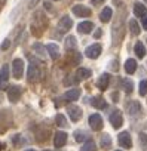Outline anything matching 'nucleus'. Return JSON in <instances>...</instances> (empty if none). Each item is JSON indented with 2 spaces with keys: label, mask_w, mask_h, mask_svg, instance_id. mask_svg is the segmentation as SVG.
<instances>
[{
  "label": "nucleus",
  "mask_w": 147,
  "mask_h": 151,
  "mask_svg": "<svg viewBox=\"0 0 147 151\" xmlns=\"http://www.w3.org/2000/svg\"><path fill=\"white\" fill-rule=\"evenodd\" d=\"M22 96V88L18 86V85H14V86H9L8 89V98L11 102H18Z\"/></svg>",
  "instance_id": "1"
},
{
  "label": "nucleus",
  "mask_w": 147,
  "mask_h": 151,
  "mask_svg": "<svg viewBox=\"0 0 147 151\" xmlns=\"http://www.w3.org/2000/svg\"><path fill=\"white\" fill-rule=\"evenodd\" d=\"M22 74H24V61L17 58L12 62V76L15 79H21Z\"/></svg>",
  "instance_id": "2"
},
{
  "label": "nucleus",
  "mask_w": 147,
  "mask_h": 151,
  "mask_svg": "<svg viewBox=\"0 0 147 151\" xmlns=\"http://www.w3.org/2000/svg\"><path fill=\"white\" fill-rule=\"evenodd\" d=\"M8 80H9V65L5 64L0 71V91L8 88Z\"/></svg>",
  "instance_id": "3"
},
{
  "label": "nucleus",
  "mask_w": 147,
  "mask_h": 151,
  "mask_svg": "<svg viewBox=\"0 0 147 151\" xmlns=\"http://www.w3.org/2000/svg\"><path fill=\"white\" fill-rule=\"evenodd\" d=\"M101 45H98V43H95V45H91V46H88L86 47V50H85V55L88 56V58H91V59H95V58H98L100 55H101Z\"/></svg>",
  "instance_id": "4"
},
{
  "label": "nucleus",
  "mask_w": 147,
  "mask_h": 151,
  "mask_svg": "<svg viewBox=\"0 0 147 151\" xmlns=\"http://www.w3.org/2000/svg\"><path fill=\"white\" fill-rule=\"evenodd\" d=\"M110 123L114 129H119L122 124H123V117H122V113L119 110H114L112 114H110Z\"/></svg>",
  "instance_id": "5"
},
{
  "label": "nucleus",
  "mask_w": 147,
  "mask_h": 151,
  "mask_svg": "<svg viewBox=\"0 0 147 151\" xmlns=\"http://www.w3.org/2000/svg\"><path fill=\"white\" fill-rule=\"evenodd\" d=\"M27 76H28V80H30V82H36V80H39V79H40V70H39L37 64H34V62H31V64H30Z\"/></svg>",
  "instance_id": "6"
},
{
  "label": "nucleus",
  "mask_w": 147,
  "mask_h": 151,
  "mask_svg": "<svg viewBox=\"0 0 147 151\" xmlns=\"http://www.w3.org/2000/svg\"><path fill=\"white\" fill-rule=\"evenodd\" d=\"M89 126L94 130H101L103 129V119L100 114H91L89 116Z\"/></svg>",
  "instance_id": "7"
},
{
  "label": "nucleus",
  "mask_w": 147,
  "mask_h": 151,
  "mask_svg": "<svg viewBox=\"0 0 147 151\" xmlns=\"http://www.w3.org/2000/svg\"><path fill=\"white\" fill-rule=\"evenodd\" d=\"M117 141H119V145L123 147V148H131L132 147V139H131V135L128 132H120L119 136H117Z\"/></svg>",
  "instance_id": "8"
},
{
  "label": "nucleus",
  "mask_w": 147,
  "mask_h": 151,
  "mask_svg": "<svg viewBox=\"0 0 147 151\" xmlns=\"http://www.w3.org/2000/svg\"><path fill=\"white\" fill-rule=\"evenodd\" d=\"M73 14L76 17L85 18V17H91V9L83 5H76V6H73Z\"/></svg>",
  "instance_id": "9"
},
{
  "label": "nucleus",
  "mask_w": 147,
  "mask_h": 151,
  "mask_svg": "<svg viewBox=\"0 0 147 151\" xmlns=\"http://www.w3.org/2000/svg\"><path fill=\"white\" fill-rule=\"evenodd\" d=\"M67 111H68V116H70L71 122H77V120H80V117H82V110H80L79 107H76V105H70V107L67 108Z\"/></svg>",
  "instance_id": "10"
},
{
  "label": "nucleus",
  "mask_w": 147,
  "mask_h": 151,
  "mask_svg": "<svg viewBox=\"0 0 147 151\" xmlns=\"http://www.w3.org/2000/svg\"><path fill=\"white\" fill-rule=\"evenodd\" d=\"M65 142H67V133L65 132H61V130L56 132L55 136H54V145L56 148H61V147L65 145Z\"/></svg>",
  "instance_id": "11"
},
{
  "label": "nucleus",
  "mask_w": 147,
  "mask_h": 151,
  "mask_svg": "<svg viewBox=\"0 0 147 151\" xmlns=\"http://www.w3.org/2000/svg\"><path fill=\"white\" fill-rule=\"evenodd\" d=\"M109 83H110V74L109 73H104L100 76V79L97 80V86L100 91H106L109 88Z\"/></svg>",
  "instance_id": "12"
},
{
  "label": "nucleus",
  "mask_w": 147,
  "mask_h": 151,
  "mask_svg": "<svg viewBox=\"0 0 147 151\" xmlns=\"http://www.w3.org/2000/svg\"><path fill=\"white\" fill-rule=\"evenodd\" d=\"M73 27V21H71V18L70 17H62L61 19H59V22H58V30L59 31H68L70 28Z\"/></svg>",
  "instance_id": "13"
},
{
  "label": "nucleus",
  "mask_w": 147,
  "mask_h": 151,
  "mask_svg": "<svg viewBox=\"0 0 147 151\" xmlns=\"http://www.w3.org/2000/svg\"><path fill=\"white\" fill-rule=\"evenodd\" d=\"M80 89H77V88H75V89H70V91H67L65 93H64V99L65 101H76V99H79V96H80Z\"/></svg>",
  "instance_id": "14"
},
{
  "label": "nucleus",
  "mask_w": 147,
  "mask_h": 151,
  "mask_svg": "<svg viewBox=\"0 0 147 151\" xmlns=\"http://www.w3.org/2000/svg\"><path fill=\"white\" fill-rule=\"evenodd\" d=\"M46 52L49 53V56H51L52 59H58V58H59V47H58V45H55V43L46 45Z\"/></svg>",
  "instance_id": "15"
},
{
  "label": "nucleus",
  "mask_w": 147,
  "mask_h": 151,
  "mask_svg": "<svg viewBox=\"0 0 147 151\" xmlns=\"http://www.w3.org/2000/svg\"><path fill=\"white\" fill-rule=\"evenodd\" d=\"M92 28H94V24L91 21H83V22H80L77 25V31L80 34H88V33L92 31Z\"/></svg>",
  "instance_id": "16"
},
{
  "label": "nucleus",
  "mask_w": 147,
  "mask_h": 151,
  "mask_svg": "<svg viewBox=\"0 0 147 151\" xmlns=\"http://www.w3.org/2000/svg\"><path fill=\"white\" fill-rule=\"evenodd\" d=\"M140 111H141V105H140V102L132 101V102H129V104H128V113H129V116L135 117V116H138V114H140Z\"/></svg>",
  "instance_id": "17"
},
{
  "label": "nucleus",
  "mask_w": 147,
  "mask_h": 151,
  "mask_svg": "<svg viewBox=\"0 0 147 151\" xmlns=\"http://www.w3.org/2000/svg\"><path fill=\"white\" fill-rule=\"evenodd\" d=\"M146 14H147V9H146V6H144L143 3H140V2L134 3V15H135V17L144 18Z\"/></svg>",
  "instance_id": "18"
},
{
  "label": "nucleus",
  "mask_w": 147,
  "mask_h": 151,
  "mask_svg": "<svg viewBox=\"0 0 147 151\" xmlns=\"http://www.w3.org/2000/svg\"><path fill=\"white\" fill-rule=\"evenodd\" d=\"M91 104H92V107H95V108H98V110H104V108L107 107L106 99L101 98V96H95V98H92Z\"/></svg>",
  "instance_id": "19"
},
{
  "label": "nucleus",
  "mask_w": 147,
  "mask_h": 151,
  "mask_svg": "<svg viewBox=\"0 0 147 151\" xmlns=\"http://www.w3.org/2000/svg\"><path fill=\"white\" fill-rule=\"evenodd\" d=\"M112 17H113V11H112V8H104V9L101 11V14H100V19H101V22H109V21L112 19Z\"/></svg>",
  "instance_id": "20"
},
{
  "label": "nucleus",
  "mask_w": 147,
  "mask_h": 151,
  "mask_svg": "<svg viewBox=\"0 0 147 151\" xmlns=\"http://www.w3.org/2000/svg\"><path fill=\"white\" fill-rule=\"evenodd\" d=\"M135 70H137V61L135 59H128L126 62H125V71L128 73V74H132V73H135Z\"/></svg>",
  "instance_id": "21"
},
{
  "label": "nucleus",
  "mask_w": 147,
  "mask_h": 151,
  "mask_svg": "<svg viewBox=\"0 0 147 151\" xmlns=\"http://www.w3.org/2000/svg\"><path fill=\"white\" fill-rule=\"evenodd\" d=\"M134 50H135V55H137L138 58H144V56H146V47H144V45H143L141 42H137V43H135Z\"/></svg>",
  "instance_id": "22"
},
{
  "label": "nucleus",
  "mask_w": 147,
  "mask_h": 151,
  "mask_svg": "<svg viewBox=\"0 0 147 151\" xmlns=\"http://www.w3.org/2000/svg\"><path fill=\"white\" fill-rule=\"evenodd\" d=\"M129 30H131V34H134V36H138V34L141 33L140 24H138L135 19H131V21H129Z\"/></svg>",
  "instance_id": "23"
},
{
  "label": "nucleus",
  "mask_w": 147,
  "mask_h": 151,
  "mask_svg": "<svg viewBox=\"0 0 147 151\" xmlns=\"http://www.w3.org/2000/svg\"><path fill=\"white\" fill-rule=\"evenodd\" d=\"M76 76H77V79L85 80V79H89V77H91V71H89L88 68H77Z\"/></svg>",
  "instance_id": "24"
},
{
  "label": "nucleus",
  "mask_w": 147,
  "mask_h": 151,
  "mask_svg": "<svg viewBox=\"0 0 147 151\" xmlns=\"http://www.w3.org/2000/svg\"><path fill=\"white\" fill-rule=\"evenodd\" d=\"M122 86H123V91H125L126 93H131V92L134 91V83H132L129 79H123V80H122Z\"/></svg>",
  "instance_id": "25"
},
{
  "label": "nucleus",
  "mask_w": 147,
  "mask_h": 151,
  "mask_svg": "<svg viewBox=\"0 0 147 151\" xmlns=\"http://www.w3.org/2000/svg\"><path fill=\"white\" fill-rule=\"evenodd\" d=\"M75 139H76L77 142H83V141L88 139V133L83 132V130H76V132H75Z\"/></svg>",
  "instance_id": "26"
},
{
  "label": "nucleus",
  "mask_w": 147,
  "mask_h": 151,
  "mask_svg": "<svg viewBox=\"0 0 147 151\" xmlns=\"http://www.w3.org/2000/svg\"><path fill=\"white\" fill-rule=\"evenodd\" d=\"M95 150H97V145L94 141H86L83 144V147L80 148V151H95Z\"/></svg>",
  "instance_id": "27"
},
{
  "label": "nucleus",
  "mask_w": 147,
  "mask_h": 151,
  "mask_svg": "<svg viewBox=\"0 0 147 151\" xmlns=\"http://www.w3.org/2000/svg\"><path fill=\"white\" fill-rule=\"evenodd\" d=\"M76 46H77V42H76V39L73 37V36H68L65 39V47L67 49H75Z\"/></svg>",
  "instance_id": "28"
},
{
  "label": "nucleus",
  "mask_w": 147,
  "mask_h": 151,
  "mask_svg": "<svg viewBox=\"0 0 147 151\" xmlns=\"http://www.w3.org/2000/svg\"><path fill=\"white\" fill-rule=\"evenodd\" d=\"M33 50H36V53H37V55H40L42 58H45V50H46V46L43 47L40 43H34V45H33Z\"/></svg>",
  "instance_id": "29"
},
{
  "label": "nucleus",
  "mask_w": 147,
  "mask_h": 151,
  "mask_svg": "<svg viewBox=\"0 0 147 151\" xmlns=\"http://www.w3.org/2000/svg\"><path fill=\"white\" fill-rule=\"evenodd\" d=\"M100 144H101L103 148H109V147L112 145V138H110V135H103Z\"/></svg>",
  "instance_id": "30"
},
{
  "label": "nucleus",
  "mask_w": 147,
  "mask_h": 151,
  "mask_svg": "<svg viewBox=\"0 0 147 151\" xmlns=\"http://www.w3.org/2000/svg\"><path fill=\"white\" fill-rule=\"evenodd\" d=\"M138 139H140L141 148H143V150H147V133H146V132H141L140 136H138Z\"/></svg>",
  "instance_id": "31"
},
{
  "label": "nucleus",
  "mask_w": 147,
  "mask_h": 151,
  "mask_svg": "<svg viewBox=\"0 0 147 151\" xmlns=\"http://www.w3.org/2000/svg\"><path fill=\"white\" fill-rule=\"evenodd\" d=\"M55 122H56V124L61 126V127H65V126H67V120H65V117H64L62 114H56Z\"/></svg>",
  "instance_id": "32"
},
{
  "label": "nucleus",
  "mask_w": 147,
  "mask_h": 151,
  "mask_svg": "<svg viewBox=\"0 0 147 151\" xmlns=\"http://www.w3.org/2000/svg\"><path fill=\"white\" fill-rule=\"evenodd\" d=\"M140 95L141 96L147 95V80H141V83H140Z\"/></svg>",
  "instance_id": "33"
},
{
  "label": "nucleus",
  "mask_w": 147,
  "mask_h": 151,
  "mask_svg": "<svg viewBox=\"0 0 147 151\" xmlns=\"http://www.w3.org/2000/svg\"><path fill=\"white\" fill-rule=\"evenodd\" d=\"M9 46H11V40H8V39H6V40L2 43V46H0V49H2V50H6Z\"/></svg>",
  "instance_id": "34"
},
{
  "label": "nucleus",
  "mask_w": 147,
  "mask_h": 151,
  "mask_svg": "<svg viewBox=\"0 0 147 151\" xmlns=\"http://www.w3.org/2000/svg\"><path fill=\"white\" fill-rule=\"evenodd\" d=\"M39 3V0H28V8H34Z\"/></svg>",
  "instance_id": "35"
},
{
  "label": "nucleus",
  "mask_w": 147,
  "mask_h": 151,
  "mask_svg": "<svg viewBox=\"0 0 147 151\" xmlns=\"http://www.w3.org/2000/svg\"><path fill=\"white\" fill-rule=\"evenodd\" d=\"M143 28H144V30H147V18H146V17L143 18Z\"/></svg>",
  "instance_id": "36"
},
{
  "label": "nucleus",
  "mask_w": 147,
  "mask_h": 151,
  "mask_svg": "<svg viewBox=\"0 0 147 151\" xmlns=\"http://www.w3.org/2000/svg\"><path fill=\"white\" fill-rule=\"evenodd\" d=\"M101 36V30H97V33H95V37H100Z\"/></svg>",
  "instance_id": "37"
},
{
  "label": "nucleus",
  "mask_w": 147,
  "mask_h": 151,
  "mask_svg": "<svg viewBox=\"0 0 147 151\" xmlns=\"http://www.w3.org/2000/svg\"><path fill=\"white\" fill-rule=\"evenodd\" d=\"M25 151H36V150H25Z\"/></svg>",
  "instance_id": "38"
},
{
  "label": "nucleus",
  "mask_w": 147,
  "mask_h": 151,
  "mask_svg": "<svg viewBox=\"0 0 147 151\" xmlns=\"http://www.w3.org/2000/svg\"><path fill=\"white\" fill-rule=\"evenodd\" d=\"M0 150H2V144H0Z\"/></svg>",
  "instance_id": "39"
},
{
  "label": "nucleus",
  "mask_w": 147,
  "mask_h": 151,
  "mask_svg": "<svg viewBox=\"0 0 147 151\" xmlns=\"http://www.w3.org/2000/svg\"><path fill=\"white\" fill-rule=\"evenodd\" d=\"M45 151H51V150H45Z\"/></svg>",
  "instance_id": "40"
},
{
  "label": "nucleus",
  "mask_w": 147,
  "mask_h": 151,
  "mask_svg": "<svg viewBox=\"0 0 147 151\" xmlns=\"http://www.w3.org/2000/svg\"><path fill=\"white\" fill-rule=\"evenodd\" d=\"M100 2H104V0H100Z\"/></svg>",
  "instance_id": "41"
},
{
  "label": "nucleus",
  "mask_w": 147,
  "mask_h": 151,
  "mask_svg": "<svg viewBox=\"0 0 147 151\" xmlns=\"http://www.w3.org/2000/svg\"><path fill=\"white\" fill-rule=\"evenodd\" d=\"M117 151H120V150H117Z\"/></svg>",
  "instance_id": "42"
},
{
  "label": "nucleus",
  "mask_w": 147,
  "mask_h": 151,
  "mask_svg": "<svg viewBox=\"0 0 147 151\" xmlns=\"http://www.w3.org/2000/svg\"><path fill=\"white\" fill-rule=\"evenodd\" d=\"M146 2H147V0H146Z\"/></svg>",
  "instance_id": "43"
}]
</instances>
